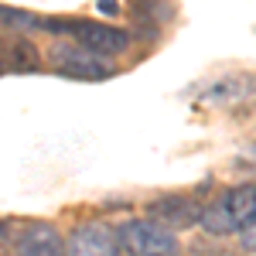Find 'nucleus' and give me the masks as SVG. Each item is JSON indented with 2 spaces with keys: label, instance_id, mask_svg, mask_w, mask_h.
I'll return each mask as SVG.
<instances>
[{
  "label": "nucleus",
  "instance_id": "nucleus-1",
  "mask_svg": "<svg viewBox=\"0 0 256 256\" xmlns=\"http://www.w3.org/2000/svg\"><path fill=\"white\" fill-rule=\"evenodd\" d=\"M253 218H256V184L250 181V184L226 188L212 205H205L198 226L212 236H232V232H242Z\"/></svg>",
  "mask_w": 256,
  "mask_h": 256
},
{
  "label": "nucleus",
  "instance_id": "nucleus-2",
  "mask_svg": "<svg viewBox=\"0 0 256 256\" xmlns=\"http://www.w3.org/2000/svg\"><path fill=\"white\" fill-rule=\"evenodd\" d=\"M41 31H52L62 38H72V44H82L96 55H120L130 48V34L120 31L113 24H99V20H86V18H52L41 20Z\"/></svg>",
  "mask_w": 256,
  "mask_h": 256
},
{
  "label": "nucleus",
  "instance_id": "nucleus-3",
  "mask_svg": "<svg viewBox=\"0 0 256 256\" xmlns=\"http://www.w3.org/2000/svg\"><path fill=\"white\" fill-rule=\"evenodd\" d=\"M120 250L126 256H178V236L158 222L130 218L116 229Z\"/></svg>",
  "mask_w": 256,
  "mask_h": 256
},
{
  "label": "nucleus",
  "instance_id": "nucleus-4",
  "mask_svg": "<svg viewBox=\"0 0 256 256\" xmlns=\"http://www.w3.org/2000/svg\"><path fill=\"white\" fill-rule=\"evenodd\" d=\"M52 65L58 76H68V79H82V82H99V79H110L113 76V65L82 48V44H55L52 48Z\"/></svg>",
  "mask_w": 256,
  "mask_h": 256
},
{
  "label": "nucleus",
  "instance_id": "nucleus-5",
  "mask_svg": "<svg viewBox=\"0 0 256 256\" xmlns=\"http://www.w3.org/2000/svg\"><path fill=\"white\" fill-rule=\"evenodd\" d=\"M65 250H68V256H123L116 229H110L102 222H86V226H79L68 236Z\"/></svg>",
  "mask_w": 256,
  "mask_h": 256
},
{
  "label": "nucleus",
  "instance_id": "nucleus-6",
  "mask_svg": "<svg viewBox=\"0 0 256 256\" xmlns=\"http://www.w3.org/2000/svg\"><path fill=\"white\" fill-rule=\"evenodd\" d=\"M147 216L150 222H158L164 229H192L198 226V218H202V205L192 202V198H158V202H150L147 205Z\"/></svg>",
  "mask_w": 256,
  "mask_h": 256
},
{
  "label": "nucleus",
  "instance_id": "nucleus-7",
  "mask_svg": "<svg viewBox=\"0 0 256 256\" xmlns=\"http://www.w3.org/2000/svg\"><path fill=\"white\" fill-rule=\"evenodd\" d=\"M18 256H68L65 239L52 226H28L18 236Z\"/></svg>",
  "mask_w": 256,
  "mask_h": 256
},
{
  "label": "nucleus",
  "instance_id": "nucleus-8",
  "mask_svg": "<svg viewBox=\"0 0 256 256\" xmlns=\"http://www.w3.org/2000/svg\"><path fill=\"white\" fill-rule=\"evenodd\" d=\"M0 65L4 68H14V72H38L41 55L24 34H18V38H0Z\"/></svg>",
  "mask_w": 256,
  "mask_h": 256
},
{
  "label": "nucleus",
  "instance_id": "nucleus-9",
  "mask_svg": "<svg viewBox=\"0 0 256 256\" xmlns=\"http://www.w3.org/2000/svg\"><path fill=\"white\" fill-rule=\"evenodd\" d=\"M253 92H256V76L236 72V76H226L216 86H208L205 99L208 102H236V99H246V96H253Z\"/></svg>",
  "mask_w": 256,
  "mask_h": 256
},
{
  "label": "nucleus",
  "instance_id": "nucleus-10",
  "mask_svg": "<svg viewBox=\"0 0 256 256\" xmlns=\"http://www.w3.org/2000/svg\"><path fill=\"white\" fill-rule=\"evenodd\" d=\"M0 28H10V31H20V34H24V31H41V18L0 4Z\"/></svg>",
  "mask_w": 256,
  "mask_h": 256
},
{
  "label": "nucleus",
  "instance_id": "nucleus-11",
  "mask_svg": "<svg viewBox=\"0 0 256 256\" xmlns=\"http://www.w3.org/2000/svg\"><path fill=\"white\" fill-rule=\"evenodd\" d=\"M239 242H242V250H246V253H256V218L242 229V232H239Z\"/></svg>",
  "mask_w": 256,
  "mask_h": 256
},
{
  "label": "nucleus",
  "instance_id": "nucleus-12",
  "mask_svg": "<svg viewBox=\"0 0 256 256\" xmlns=\"http://www.w3.org/2000/svg\"><path fill=\"white\" fill-rule=\"evenodd\" d=\"M96 7H99V10H102V14H120V10H116V7H120L116 0H99Z\"/></svg>",
  "mask_w": 256,
  "mask_h": 256
},
{
  "label": "nucleus",
  "instance_id": "nucleus-13",
  "mask_svg": "<svg viewBox=\"0 0 256 256\" xmlns=\"http://www.w3.org/2000/svg\"><path fill=\"white\" fill-rule=\"evenodd\" d=\"M10 239H18V236L10 232V226H7V222H0V246H4V242H10Z\"/></svg>",
  "mask_w": 256,
  "mask_h": 256
},
{
  "label": "nucleus",
  "instance_id": "nucleus-14",
  "mask_svg": "<svg viewBox=\"0 0 256 256\" xmlns=\"http://www.w3.org/2000/svg\"><path fill=\"white\" fill-rule=\"evenodd\" d=\"M0 72H4V65H0Z\"/></svg>",
  "mask_w": 256,
  "mask_h": 256
}]
</instances>
